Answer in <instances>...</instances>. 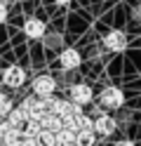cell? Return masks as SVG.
Instances as JSON below:
<instances>
[{
    "mask_svg": "<svg viewBox=\"0 0 141 146\" xmlns=\"http://www.w3.org/2000/svg\"><path fill=\"white\" fill-rule=\"evenodd\" d=\"M3 139V144L5 146H21V141H24V132L19 130V127H9V130L0 137Z\"/></svg>",
    "mask_w": 141,
    "mask_h": 146,
    "instance_id": "8fae6325",
    "label": "cell"
},
{
    "mask_svg": "<svg viewBox=\"0 0 141 146\" xmlns=\"http://www.w3.org/2000/svg\"><path fill=\"white\" fill-rule=\"evenodd\" d=\"M56 90V80L52 76H38L33 80V94L35 97H50Z\"/></svg>",
    "mask_w": 141,
    "mask_h": 146,
    "instance_id": "3957f363",
    "label": "cell"
},
{
    "mask_svg": "<svg viewBox=\"0 0 141 146\" xmlns=\"http://www.w3.org/2000/svg\"><path fill=\"white\" fill-rule=\"evenodd\" d=\"M92 97H94L92 87L85 85V83H78V85L71 87V102H75V104H82V106H85V104L92 102Z\"/></svg>",
    "mask_w": 141,
    "mask_h": 146,
    "instance_id": "5b68a950",
    "label": "cell"
},
{
    "mask_svg": "<svg viewBox=\"0 0 141 146\" xmlns=\"http://www.w3.org/2000/svg\"><path fill=\"white\" fill-rule=\"evenodd\" d=\"M80 130H94V120H92L89 115H85V113L78 118V132Z\"/></svg>",
    "mask_w": 141,
    "mask_h": 146,
    "instance_id": "e0dca14e",
    "label": "cell"
},
{
    "mask_svg": "<svg viewBox=\"0 0 141 146\" xmlns=\"http://www.w3.org/2000/svg\"><path fill=\"white\" fill-rule=\"evenodd\" d=\"M35 139H38V144H40V146H54V144H56V132L45 130V127H42V132L38 134Z\"/></svg>",
    "mask_w": 141,
    "mask_h": 146,
    "instance_id": "9a60e30c",
    "label": "cell"
},
{
    "mask_svg": "<svg viewBox=\"0 0 141 146\" xmlns=\"http://www.w3.org/2000/svg\"><path fill=\"white\" fill-rule=\"evenodd\" d=\"M75 139H78V132L68 130V127H61L56 132V144H61V146H75Z\"/></svg>",
    "mask_w": 141,
    "mask_h": 146,
    "instance_id": "7c38bea8",
    "label": "cell"
},
{
    "mask_svg": "<svg viewBox=\"0 0 141 146\" xmlns=\"http://www.w3.org/2000/svg\"><path fill=\"white\" fill-rule=\"evenodd\" d=\"M21 146H40V144H38V139H35V137H24Z\"/></svg>",
    "mask_w": 141,
    "mask_h": 146,
    "instance_id": "ac0fdd59",
    "label": "cell"
},
{
    "mask_svg": "<svg viewBox=\"0 0 141 146\" xmlns=\"http://www.w3.org/2000/svg\"><path fill=\"white\" fill-rule=\"evenodd\" d=\"M99 102H101V106L115 111V108H120L122 104H125V94H122L120 87H113V85H111V87H103V90H101Z\"/></svg>",
    "mask_w": 141,
    "mask_h": 146,
    "instance_id": "6da1fadb",
    "label": "cell"
},
{
    "mask_svg": "<svg viewBox=\"0 0 141 146\" xmlns=\"http://www.w3.org/2000/svg\"><path fill=\"white\" fill-rule=\"evenodd\" d=\"M26 120H28V111L26 108H12V111L7 113V123L12 125V127H19V130H24V125H26Z\"/></svg>",
    "mask_w": 141,
    "mask_h": 146,
    "instance_id": "9c48e42d",
    "label": "cell"
},
{
    "mask_svg": "<svg viewBox=\"0 0 141 146\" xmlns=\"http://www.w3.org/2000/svg\"><path fill=\"white\" fill-rule=\"evenodd\" d=\"M3 83L12 90H19L24 83H26V71L21 66H7L5 73H3Z\"/></svg>",
    "mask_w": 141,
    "mask_h": 146,
    "instance_id": "7a4b0ae2",
    "label": "cell"
},
{
    "mask_svg": "<svg viewBox=\"0 0 141 146\" xmlns=\"http://www.w3.org/2000/svg\"><path fill=\"white\" fill-rule=\"evenodd\" d=\"M0 3H5V5H7V3H9V0H0Z\"/></svg>",
    "mask_w": 141,
    "mask_h": 146,
    "instance_id": "7402d4cb",
    "label": "cell"
},
{
    "mask_svg": "<svg viewBox=\"0 0 141 146\" xmlns=\"http://www.w3.org/2000/svg\"><path fill=\"white\" fill-rule=\"evenodd\" d=\"M12 108H14L12 106V99H9L5 92H0V115H7Z\"/></svg>",
    "mask_w": 141,
    "mask_h": 146,
    "instance_id": "2e32d148",
    "label": "cell"
},
{
    "mask_svg": "<svg viewBox=\"0 0 141 146\" xmlns=\"http://www.w3.org/2000/svg\"><path fill=\"white\" fill-rule=\"evenodd\" d=\"M54 3H56V5H68L71 0H54Z\"/></svg>",
    "mask_w": 141,
    "mask_h": 146,
    "instance_id": "44dd1931",
    "label": "cell"
},
{
    "mask_svg": "<svg viewBox=\"0 0 141 146\" xmlns=\"http://www.w3.org/2000/svg\"><path fill=\"white\" fill-rule=\"evenodd\" d=\"M42 132V123L40 120H33V118H28L26 125H24V137H38Z\"/></svg>",
    "mask_w": 141,
    "mask_h": 146,
    "instance_id": "5bb4252c",
    "label": "cell"
},
{
    "mask_svg": "<svg viewBox=\"0 0 141 146\" xmlns=\"http://www.w3.org/2000/svg\"><path fill=\"white\" fill-rule=\"evenodd\" d=\"M94 141H97V132L94 130H80L78 139H75V144H80V146H94Z\"/></svg>",
    "mask_w": 141,
    "mask_h": 146,
    "instance_id": "4fadbf2b",
    "label": "cell"
},
{
    "mask_svg": "<svg viewBox=\"0 0 141 146\" xmlns=\"http://www.w3.org/2000/svg\"><path fill=\"white\" fill-rule=\"evenodd\" d=\"M103 45H106V50H111V52H122L127 47V35L122 31H111V33H106V38H103Z\"/></svg>",
    "mask_w": 141,
    "mask_h": 146,
    "instance_id": "277c9868",
    "label": "cell"
},
{
    "mask_svg": "<svg viewBox=\"0 0 141 146\" xmlns=\"http://www.w3.org/2000/svg\"><path fill=\"white\" fill-rule=\"evenodd\" d=\"M115 118H111L108 113H99V118H94V132L97 134H113L115 132Z\"/></svg>",
    "mask_w": 141,
    "mask_h": 146,
    "instance_id": "52a82bcc",
    "label": "cell"
},
{
    "mask_svg": "<svg viewBox=\"0 0 141 146\" xmlns=\"http://www.w3.org/2000/svg\"><path fill=\"white\" fill-rule=\"evenodd\" d=\"M24 33L28 35V38H42L45 35V24L42 19H38V17H31V19H26L24 21Z\"/></svg>",
    "mask_w": 141,
    "mask_h": 146,
    "instance_id": "ba28073f",
    "label": "cell"
},
{
    "mask_svg": "<svg viewBox=\"0 0 141 146\" xmlns=\"http://www.w3.org/2000/svg\"><path fill=\"white\" fill-rule=\"evenodd\" d=\"M5 19H7V5H5V3H0V24H3Z\"/></svg>",
    "mask_w": 141,
    "mask_h": 146,
    "instance_id": "d6986e66",
    "label": "cell"
},
{
    "mask_svg": "<svg viewBox=\"0 0 141 146\" xmlns=\"http://www.w3.org/2000/svg\"><path fill=\"white\" fill-rule=\"evenodd\" d=\"M75 146H80V144H75Z\"/></svg>",
    "mask_w": 141,
    "mask_h": 146,
    "instance_id": "603a6c76",
    "label": "cell"
},
{
    "mask_svg": "<svg viewBox=\"0 0 141 146\" xmlns=\"http://www.w3.org/2000/svg\"><path fill=\"white\" fill-rule=\"evenodd\" d=\"M59 66L66 68V71H73L80 66V52L73 50V47H66L61 54H59Z\"/></svg>",
    "mask_w": 141,
    "mask_h": 146,
    "instance_id": "8992f818",
    "label": "cell"
},
{
    "mask_svg": "<svg viewBox=\"0 0 141 146\" xmlns=\"http://www.w3.org/2000/svg\"><path fill=\"white\" fill-rule=\"evenodd\" d=\"M40 123H42V127H45V130H52V132H59L61 127H64V118H61L59 113H45Z\"/></svg>",
    "mask_w": 141,
    "mask_h": 146,
    "instance_id": "30bf717a",
    "label": "cell"
},
{
    "mask_svg": "<svg viewBox=\"0 0 141 146\" xmlns=\"http://www.w3.org/2000/svg\"><path fill=\"white\" fill-rule=\"evenodd\" d=\"M115 146H134V144H132V141H129V139H122V141H118V144H115Z\"/></svg>",
    "mask_w": 141,
    "mask_h": 146,
    "instance_id": "ffe728a7",
    "label": "cell"
}]
</instances>
